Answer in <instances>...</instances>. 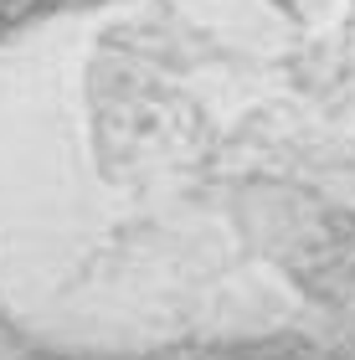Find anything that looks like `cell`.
Masks as SVG:
<instances>
[{"mask_svg": "<svg viewBox=\"0 0 355 360\" xmlns=\"http://www.w3.org/2000/svg\"><path fill=\"white\" fill-rule=\"evenodd\" d=\"M31 360H77V355H31Z\"/></svg>", "mask_w": 355, "mask_h": 360, "instance_id": "obj_2", "label": "cell"}, {"mask_svg": "<svg viewBox=\"0 0 355 360\" xmlns=\"http://www.w3.org/2000/svg\"><path fill=\"white\" fill-rule=\"evenodd\" d=\"M37 6H41V0H0V31H11L15 21H26Z\"/></svg>", "mask_w": 355, "mask_h": 360, "instance_id": "obj_1", "label": "cell"}, {"mask_svg": "<svg viewBox=\"0 0 355 360\" xmlns=\"http://www.w3.org/2000/svg\"><path fill=\"white\" fill-rule=\"evenodd\" d=\"M257 360H268V355H257Z\"/></svg>", "mask_w": 355, "mask_h": 360, "instance_id": "obj_3", "label": "cell"}]
</instances>
